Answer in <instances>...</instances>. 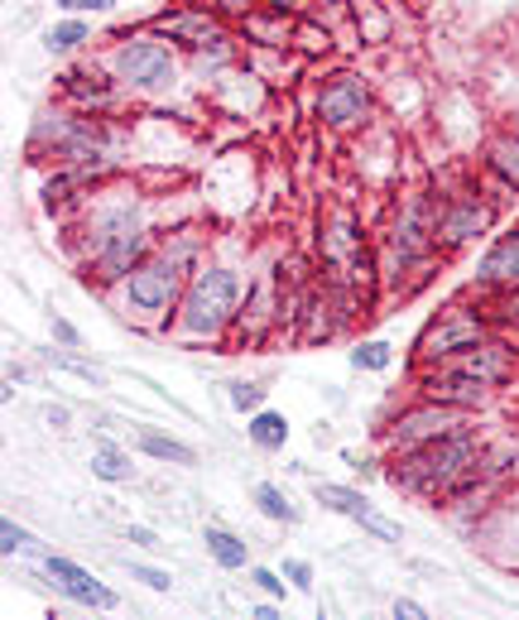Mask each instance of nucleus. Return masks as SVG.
I'll return each mask as SVG.
<instances>
[{"label":"nucleus","instance_id":"nucleus-1","mask_svg":"<svg viewBox=\"0 0 519 620\" xmlns=\"http://www.w3.org/2000/svg\"><path fill=\"white\" fill-rule=\"evenodd\" d=\"M471 467H476V438L452 428V433H442V438H432L424 447H409L404 461L389 476H395V486L438 496V490H452L457 481H467Z\"/></svg>","mask_w":519,"mask_h":620},{"label":"nucleus","instance_id":"nucleus-2","mask_svg":"<svg viewBox=\"0 0 519 620\" xmlns=\"http://www.w3.org/2000/svg\"><path fill=\"white\" fill-rule=\"evenodd\" d=\"M241 303V279L231 270H202L187 279L183 294V332L193 337H216L231 317H236Z\"/></svg>","mask_w":519,"mask_h":620},{"label":"nucleus","instance_id":"nucleus-3","mask_svg":"<svg viewBox=\"0 0 519 620\" xmlns=\"http://www.w3.org/2000/svg\"><path fill=\"white\" fill-rule=\"evenodd\" d=\"M183 279H187V251H164V255H150L140 260L135 274H130L125 294L140 313H164L173 308V298L183 294Z\"/></svg>","mask_w":519,"mask_h":620},{"label":"nucleus","instance_id":"nucleus-4","mask_svg":"<svg viewBox=\"0 0 519 620\" xmlns=\"http://www.w3.org/2000/svg\"><path fill=\"white\" fill-rule=\"evenodd\" d=\"M115 78L130 87H159L173 78V53L159 39H130L115 49Z\"/></svg>","mask_w":519,"mask_h":620},{"label":"nucleus","instance_id":"nucleus-5","mask_svg":"<svg viewBox=\"0 0 519 620\" xmlns=\"http://www.w3.org/2000/svg\"><path fill=\"white\" fill-rule=\"evenodd\" d=\"M461 428V409H452V404H424V409L404 414L395 428H389V447H399V453H409V447H424L432 438H442V433Z\"/></svg>","mask_w":519,"mask_h":620},{"label":"nucleus","instance_id":"nucleus-6","mask_svg":"<svg viewBox=\"0 0 519 620\" xmlns=\"http://www.w3.org/2000/svg\"><path fill=\"white\" fill-rule=\"evenodd\" d=\"M313 496L327 505V510H337V515H346V519H356V525H366L375 539H385V543H399V525L395 519H385L375 505L360 496V490H352V486H332V481H317L313 486Z\"/></svg>","mask_w":519,"mask_h":620},{"label":"nucleus","instance_id":"nucleus-7","mask_svg":"<svg viewBox=\"0 0 519 620\" xmlns=\"http://www.w3.org/2000/svg\"><path fill=\"white\" fill-rule=\"evenodd\" d=\"M43 572H49V582H53V591H63L68 601H78V606H92V611H111L115 606V591L111 587H101L92 572L86 568H78L72 558H58V553H49L43 558Z\"/></svg>","mask_w":519,"mask_h":620},{"label":"nucleus","instance_id":"nucleus-8","mask_svg":"<svg viewBox=\"0 0 519 620\" xmlns=\"http://www.w3.org/2000/svg\"><path fill=\"white\" fill-rule=\"evenodd\" d=\"M481 342V323L471 313H442L424 337H418V360H447Z\"/></svg>","mask_w":519,"mask_h":620},{"label":"nucleus","instance_id":"nucleus-9","mask_svg":"<svg viewBox=\"0 0 519 620\" xmlns=\"http://www.w3.org/2000/svg\"><path fill=\"white\" fill-rule=\"evenodd\" d=\"M317 115H323V125L332 130H352L360 125V115H366V82L360 78H332L323 87V96H317Z\"/></svg>","mask_w":519,"mask_h":620},{"label":"nucleus","instance_id":"nucleus-10","mask_svg":"<svg viewBox=\"0 0 519 620\" xmlns=\"http://www.w3.org/2000/svg\"><path fill=\"white\" fill-rule=\"evenodd\" d=\"M486 380H476V375L457 370V366H442L438 375H424V395L432 404H452V409H476V404L486 399Z\"/></svg>","mask_w":519,"mask_h":620},{"label":"nucleus","instance_id":"nucleus-11","mask_svg":"<svg viewBox=\"0 0 519 620\" xmlns=\"http://www.w3.org/2000/svg\"><path fill=\"white\" fill-rule=\"evenodd\" d=\"M144 231H111V236H101V251H96V265L106 270V279H121V274H135V265L144 260Z\"/></svg>","mask_w":519,"mask_h":620},{"label":"nucleus","instance_id":"nucleus-12","mask_svg":"<svg viewBox=\"0 0 519 620\" xmlns=\"http://www.w3.org/2000/svg\"><path fill=\"white\" fill-rule=\"evenodd\" d=\"M447 366H457V370L476 375V380L496 385V380L510 375V352H505V346H490V342H476V346H467V352L447 356Z\"/></svg>","mask_w":519,"mask_h":620},{"label":"nucleus","instance_id":"nucleus-13","mask_svg":"<svg viewBox=\"0 0 519 620\" xmlns=\"http://www.w3.org/2000/svg\"><path fill=\"white\" fill-rule=\"evenodd\" d=\"M486 222H490V212L481 207V202H457V207L438 222V241L442 245H461V241H471L476 231H486Z\"/></svg>","mask_w":519,"mask_h":620},{"label":"nucleus","instance_id":"nucleus-14","mask_svg":"<svg viewBox=\"0 0 519 620\" xmlns=\"http://www.w3.org/2000/svg\"><path fill=\"white\" fill-rule=\"evenodd\" d=\"M159 29L183 39V43H222V24H216V14H207V10H187V14H173V20L164 14Z\"/></svg>","mask_w":519,"mask_h":620},{"label":"nucleus","instance_id":"nucleus-15","mask_svg":"<svg viewBox=\"0 0 519 620\" xmlns=\"http://www.w3.org/2000/svg\"><path fill=\"white\" fill-rule=\"evenodd\" d=\"M481 274L486 284H519V231L515 236H505V241H496L486 251V260H481Z\"/></svg>","mask_w":519,"mask_h":620},{"label":"nucleus","instance_id":"nucleus-16","mask_svg":"<svg viewBox=\"0 0 519 620\" xmlns=\"http://www.w3.org/2000/svg\"><path fill=\"white\" fill-rule=\"evenodd\" d=\"M245 433H251V443H255V447H265V453H279V447L288 443V418H284V414H274V409H260Z\"/></svg>","mask_w":519,"mask_h":620},{"label":"nucleus","instance_id":"nucleus-17","mask_svg":"<svg viewBox=\"0 0 519 620\" xmlns=\"http://www.w3.org/2000/svg\"><path fill=\"white\" fill-rule=\"evenodd\" d=\"M207 553L216 558V568H226V572L245 568V543L236 539V533H226V529H207Z\"/></svg>","mask_w":519,"mask_h":620},{"label":"nucleus","instance_id":"nucleus-18","mask_svg":"<svg viewBox=\"0 0 519 620\" xmlns=\"http://www.w3.org/2000/svg\"><path fill=\"white\" fill-rule=\"evenodd\" d=\"M140 447H144L150 457H159V461H179V467H193V447L173 443V438H164V433H154V428L140 433Z\"/></svg>","mask_w":519,"mask_h":620},{"label":"nucleus","instance_id":"nucleus-19","mask_svg":"<svg viewBox=\"0 0 519 620\" xmlns=\"http://www.w3.org/2000/svg\"><path fill=\"white\" fill-rule=\"evenodd\" d=\"M255 505H260V515L279 519V525H298V510H294V505H288V496H284L279 486L260 481V486H255Z\"/></svg>","mask_w":519,"mask_h":620},{"label":"nucleus","instance_id":"nucleus-20","mask_svg":"<svg viewBox=\"0 0 519 620\" xmlns=\"http://www.w3.org/2000/svg\"><path fill=\"white\" fill-rule=\"evenodd\" d=\"M130 471H135V467H130V457L121 453V447H101V453H92V476H96V481H130Z\"/></svg>","mask_w":519,"mask_h":620},{"label":"nucleus","instance_id":"nucleus-21","mask_svg":"<svg viewBox=\"0 0 519 620\" xmlns=\"http://www.w3.org/2000/svg\"><path fill=\"white\" fill-rule=\"evenodd\" d=\"M490 164H496L505 179H510L515 187H519V135L515 140H496L490 144Z\"/></svg>","mask_w":519,"mask_h":620},{"label":"nucleus","instance_id":"nucleus-22","mask_svg":"<svg viewBox=\"0 0 519 620\" xmlns=\"http://www.w3.org/2000/svg\"><path fill=\"white\" fill-rule=\"evenodd\" d=\"M86 34H92V29H86L82 20H63V24L49 29V49H53V53H68V49H78Z\"/></svg>","mask_w":519,"mask_h":620},{"label":"nucleus","instance_id":"nucleus-23","mask_svg":"<svg viewBox=\"0 0 519 620\" xmlns=\"http://www.w3.org/2000/svg\"><path fill=\"white\" fill-rule=\"evenodd\" d=\"M352 366L356 370H385L389 366V346L385 342H360L352 352Z\"/></svg>","mask_w":519,"mask_h":620},{"label":"nucleus","instance_id":"nucleus-24","mask_svg":"<svg viewBox=\"0 0 519 620\" xmlns=\"http://www.w3.org/2000/svg\"><path fill=\"white\" fill-rule=\"evenodd\" d=\"M29 543H34V539H29V529H20L14 519H0V553L14 558V553H24Z\"/></svg>","mask_w":519,"mask_h":620},{"label":"nucleus","instance_id":"nucleus-25","mask_svg":"<svg viewBox=\"0 0 519 620\" xmlns=\"http://www.w3.org/2000/svg\"><path fill=\"white\" fill-rule=\"evenodd\" d=\"M130 577H140V582L150 587V591H169V587H173V577H169L164 568H144V562H130Z\"/></svg>","mask_w":519,"mask_h":620},{"label":"nucleus","instance_id":"nucleus-26","mask_svg":"<svg viewBox=\"0 0 519 620\" xmlns=\"http://www.w3.org/2000/svg\"><path fill=\"white\" fill-rule=\"evenodd\" d=\"M260 399H265L260 385H245V380L231 385V404H236V409H260Z\"/></svg>","mask_w":519,"mask_h":620},{"label":"nucleus","instance_id":"nucleus-27","mask_svg":"<svg viewBox=\"0 0 519 620\" xmlns=\"http://www.w3.org/2000/svg\"><path fill=\"white\" fill-rule=\"evenodd\" d=\"M284 572H288V582H294L298 591H313V568H308V562L288 558V562H284Z\"/></svg>","mask_w":519,"mask_h":620},{"label":"nucleus","instance_id":"nucleus-28","mask_svg":"<svg viewBox=\"0 0 519 620\" xmlns=\"http://www.w3.org/2000/svg\"><path fill=\"white\" fill-rule=\"evenodd\" d=\"M251 582H255L260 591H269V597H279V601H284V582H279V577H274L269 568H255V572H251Z\"/></svg>","mask_w":519,"mask_h":620},{"label":"nucleus","instance_id":"nucleus-29","mask_svg":"<svg viewBox=\"0 0 519 620\" xmlns=\"http://www.w3.org/2000/svg\"><path fill=\"white\" fill-rule=\"evenodd\" d=\"M53 366H63V370H72V375H82V380H92V385H101V370H92V366H82V360H72V356H53Z\"/></svg>","mask_w":519,"mask_h":620},{"label":"nucleus","instance_id":"nucleus-30","mask_svg":"<svg viewBox=\"0 0 519 620\" xmlns=\"http://www.w3.org/2000/svg\"><path fill=\"white\" fill-rule=\"evenodd\" d=\"M125 539H130V543H144V548H154V543H159V539H154V529H144V525H130V529H125Z\"/></svg>","mask_w":519,"mask_h":620},{"label":"nucleus","instance_id":"nucleus-31","mask_svg":"<svg viewBox=\"0 0 519 620\" xmlns=\"http://www.w3.org/2000/svg\"><path fill=\"white\" fill-rule=\"evenodd\" d=\"M63 10H106V6H115V0H58Z\"/></svg>","mask_w":519,"mask_h":620},{"label":"nucleus","instance_id":"nucleus-32","mask_svg":"<svg viewBox=\"0 0 519 620\" xmlns=\"http://www.w3.org/2000/svg\"><path fill=\"white\" fill-rule=\"evenodd\" d=\"M53 337L68 342V346H78V332H72V323H63V317H53Z\"/></svg>","mask_w":519,"mask_h":620},{"label":"nucleus","instance_id":"nucleus-33","mask_svg":"<svg viewBox=\"0 0 519 620\" xmlns=\"http://www.w3.org/2000/svg\"><path fill=\"white\" fill-rule=\"evenodd\" d=\"M395 616H404V620H424V606H418V601H395Z\"/></svg>","mask_w":519,"mask_h":620},{"label":"nucleus","instance_id":"nucleus-34","mask_svg":"<svg viewBox=\"0 0 519 620\" xmlns=\"http://www.w3.org/2000/svg\"><path fill=\"white\" fill-rule=\"evenodd\" d=\"M265 6H274V10H294V6H303V0H265Z\"/></svg>","mask_w":519,"mask_h":620},{"label":"nucleus","instance_id":"nucleus-35","mask_svg":"<svg viewBox=\"0 0 519 620\" xmlns=\"http://www.w3.org/2000/svg\"><path fill=\"white\" fill-rule=\"evenodd\" d=\"M510 317H519V294H515V298H510Z\"/></svg>","mask_w":519,"mask_h":620},{"label":"nucleus","instance_id":"nucleus-36","mask_svg":"<svg viewBox=\"0 0 519 620\" xmlns=\"http://www.w3.org/2000/svg\"><path fill=\"white\" fill-rule=\"evenodd\" d=\"M510 125H515V135H519V111H515V115H510Z\"/></svg>","mask_w":519,"mask_h":620}]
</instances>
